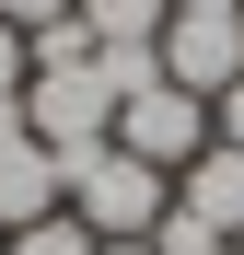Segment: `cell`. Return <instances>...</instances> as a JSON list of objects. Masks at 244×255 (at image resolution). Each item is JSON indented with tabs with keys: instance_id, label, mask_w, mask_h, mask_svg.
<instances>
[{
	"instance_id": "6da1fadb",
	"label": "cell",
	"mask_w": 244,
	"mask_h": 255,
	"mask_svg": "<svg viewBox=\"0 0 244 255\" xmlns=\"http://www.w3.org/2000/svg\"><path fill=\"white\" fill-rule=\"evenodd\" d=\"M58 197H70V221L93 232V244H151V221L175 209V174H151L140 151H81V162H58Z\"/></svg>"
},
{
	"instance_id": "7a4b0ae2",
	"label": "cell",
	"mask_w": 244,
	"mask_h": 255,
	"mask_svg": "<svg viewBox=\"0 0 244 255\" xmlns=\"http://www.w3.org/2000/svg\"><path fill=\"white\" fill-rule=\"evenodd\" d=\"M23 128H35L58 162L105 151V139H116V81H105V70H35V81H23Z\"/></svg>"
},
{
	"instance_id": "3957f363",
	"label": "cell",
	"mask_w": 244,
	"mask_h": 255,
	"mask_svg": "<svg viewBox=\"0 0 244 255\" xmlns=\"http://www.w3.org/2000/svg\"><path fill=\"white\" fill-rule=\"evenodd\" d=\"M151 58H163V81H175V93H198V105H221L233 81H244V12H175Z\"/></svg>"
},
{
	"instance_id": "277c9868",
	"label": "cell",
	"mask_w": 244,
	"mask_h": 255,
	"mask_svg": "<svg viewBox=\"0 0 244 255\" xmlns=\"http://www.w3.org/2000/svg\"><path fill=\"white\" fill-rule=\"evenodd\" d=\"M116 151H140L151 174H186V162L210 151V105H198V93H175V81H151V93H128V105H116Z\"/></svg>"
},
{
	"instance_id": "5b68a950",
	"label": "cell",
	"mask_w": 244,
	"mask_h": 255,
	"mask_svg": "<svg viewBox=\"0 0 244 255\" xmlns=\"http://www.w3.org/2000/svg\"><path fill=\"white\" fill-rule=\"evenodd\" d=\"M58 151L35 139V128H12V139H0V244L12 232H35V221H58Z\"/></svg>"
},
{
	"instance_id": "8992f818",
	"label": "cell",
	"mask_w": 244,
	"mask_h": 255,
	"mask_svg": "<svg viewBox=\"0 0 244 255\" xmlns=\"http://www.w3.org/2000/svg\"><path fill=\"white\" fill-rule=\"evenodd\" d=\"M175 209H186V221H210V232L233 244V232H244V151H233V139H210V151L175 174Z\"/></svg>"
},
{
	"instance_id": "52a82bcc",
	"label": "cell",
	"mask_w": 244,
	"mask_h": 255,
	"mask_svg": "<svg viewBox=\"0 0 244 255\" xmlns=\"http://www.w3.org/2000/svg\"><path fill=\"white\" fill-rule=\"evenodd\" d=\"M81 35L93 47H163V23H175V0H70Z\"/></svg>"
},
{
	"instance_id": "ba28073f",
	"label": "cell",
	"mask_w": 244,
	"mask_h": 255,
	"mask_svg": "<svg viewBox=\"0 0 244 255\" xmlns=\"http://www.w3.org/2000/svg\"><path fill=\"white\" fill-rule=\"evenodd\" d=\"M12 255H105V244H93V232H81L70 209H58V221H35V232H12Z\"/></svg>"
},
{
	"instance_id": "9c48e42d",
	"label": "cell",
	"mask_w": 244,
	"mask_h": 255,
	"mask_svg": "<svg viewBox=\"0 0 244 255\" xmlns=\"http://www.w3.org/2000/svg\"><path fill=\"white\" fill-rule=\"evenodd\" d=\"M23 81H35V58H23V35H12V23H0V105H12V93H23Z\"/></svg>"
},
{
	"instance_id": "30bf717a",
	"label": "cell",
	"mask_w": 244,
	"mask_h": 255,
	"mask_svg": "<svg viewBox=\"0 0 244 255\" xmlns=\"http://www.w3.org/2000/svg\"><path fill=\"white\" fill-rule=\"evenodd\" d=\"M70 12V0H0V23H12V35H35V23H58Z\"/></svg>"
},
{
	"instance_id": "8fae6325",
	"label": "cell",
	"mask_w": 244,
	"mask_h": 255,
	"mask_svg": "<svg viewBox=\"0 0 244 255\" xmlns=\"http://www.w3.org/2000/svg\"><path fill=\"white\" fill-rule=\"evenodd\" d=\"M210 139H233V151H244V81H233V93L210 105Z\"/></svg>"
},
{
	"instance_id": "7c38bea8",
	"label": "cell",
	"mask_w": 244,
	"mask_h": 255,
	"mask_svg": "<svg viewBox=\"0 0 244 255\" xmlns=\"http://www.w3.org/2000/svg\"><path fill=\"white\" fill-rule=\"evenodd\" d=\"M105 255H151V244H105Z\"/></svg>"
},
{
	"instance_id": "4fadbf2b",
	"label": "cell",
	"mask_w": 244,
	"mask_h": 255,
	"mask_svg": "<svg viewBox=\"0 0 244 255\" xmlns=\"http://www.w3.org/2000/svg\"><path fill=\"white\" fill-rule=\"evenodd\" d=\"M233 255H244V232H233Z\"/></svg>"
},
{
	"instance_id": "5bb4252c",
	"label": "cell",
	"mask_w": 244,
	"mask_h": 255,
	"mask_svg": "<svg viewBox=\"0 0 244 255\" xmlns=\"http://www.w3.org/2000/svg\"><path fill=\"white\" fill-rule=\"evenodd\" d=\"M0 255H12V244H0Z\"/></svg>"
}]
</instances>
